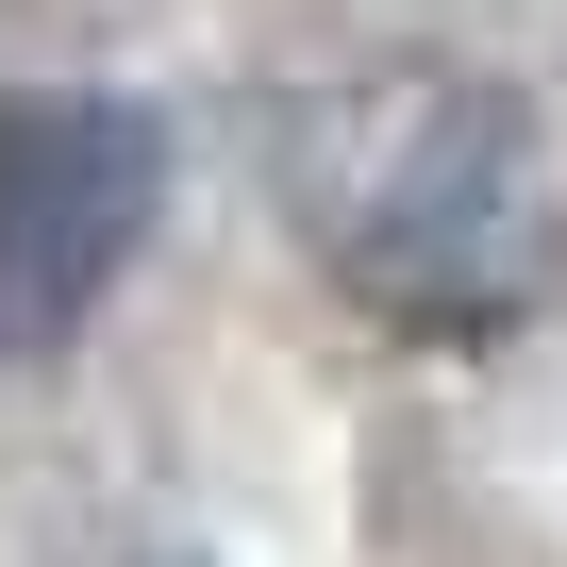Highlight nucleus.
Wrapping results in <instances>:
<instances>
[{
	"mask_svg": "<svg viewBox=\"0 0 567 567\" xmlns=\"http://www.w3.org/2000/svg\"><path fill=\"white\" fill-rule=\"evenodd\" d=\"M301 234L334 301L417 351H484L567 284V117L517 68H417L301 134Z\"/></svg>",
	"mask_w": 567,
	"mask_h": 567,
	"instance_id": "obj_1",
	"label": "nucleus"
},
{
	"mask_svg": "<svg viewBox=\"0 0 567 567\" xmlns=\"http://www.w3.org/2000/svg\"><path fill=\"white\" fill-rule=\"evenodd\" d=\"M167 217V134L117 84H0V368L68 351Z\"/></svg>",
	"mask_w": 567,
	"mask_h": 567,
	"instance_id": "obj_2",
	"label": "nucleus"
},
{
	"mask_svg": "<svg viewBox=\"0 0 567 567\" xmlns=\"http://www.w3.org/2000/svg\"><path fill=\"white\" fill-rule=\"evenodd\" d=\"M167 567H184V550H167Z\"/></svg>",
	"mask_w": 567,
	"mask_h": 567,
	"instance_id": "obj_3",
	"label": "nucleus"
}]
</instances>
